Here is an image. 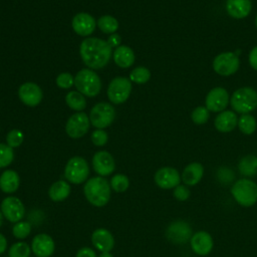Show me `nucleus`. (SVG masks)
Wrapping results in <instances>:
<instances>
[{"instance_id": "1", "label": "nucleus", "mask_w": 257, "mask_h": 257, "mask_svg": "<svg viewBox=\"0 0 257 257\" xmlns=\"http://www.w3.org/2000/svg\"><path fill=\"white\" fill-rule=\"evenodd\" d=\"M79 53L83 63L93 70L103 68L108 63L112 50L105 40L87 37L81 41Z\"/></svg>"}, {"instance_id": "2", "label": "nucleus", "mask_w": 257, "mask_h": 257, "mask_svg": "<svg viewBox=\"0 0 257 257\" xmlns=\"http://www.w3.org/2000/svg\"><path fill=\"white\" fill-rule=\"evenodd\" d=\"M83 193L86 200L95 207L106 205L110 199V185L103 177H92L86 181Z\"/></svg>"}, {"instance_id": "3", "label": "nucleus", "mask_w": 257, "mask_h": 257, "mask_svg": "<svg viewBox=\"0 0 257 257\" xmlns=\"http://www.w3.org/2000/svg\"><path fill=\"white\" fill-rule=\"evenodd\" d=\"M231 195L242 207H252L257 203V184L248 178H241L231 186Z\"/></svg>"}, {"instance_id": "4", "label": "nucleus", "mask_w": 257, "mask_h": 257, "mask_svg": "<svg viewBox=\"0 0 257 257\" xmlns=\"http://www.w3.org/2000/svg\"><path fill=\"white\" fill-rule=\"evenodd\" d=\"M74 85L80 93L85 96H96L101 89V81L95 71L90 68L79 70L74 76Z\"/></svg>"}, {"instance_id": "5", "label": "nucleus", "mask_w": 257, "mask_h": 257, "mask_svg": "<svg viewBox=\"0 0 257 257\" xmlns=\"http://www.w3.org/2000/svg\"><path fill=\"white\" fill-rule=\"evenodd\" d=\"M230 104L236 112L249 113L257 107V91L248 86L240 87L233 92Z\"/></svg>"}, {"instance_id": "6", "label": "nucleus", "mask_w": 257, "mask_h": 257, "mask_svg": "<svg viewBox=\"0 0 257 257\" xmlns=\"http://www.w3.org/2000/svg\"><path fill=\"white\" fill-rule=\"evenodd\" d=\"M89 176V166L82 157H72L66 163L64 168L65 179L75 185L82 184Z\"/></svg>"}, {"instance_id": "7", "label": "nucleus", "mask_w": 257, "mask_h": 257, "mask_svg": "<svg viewBox=\"0 0 257 257\" xmlns=\"http://www.w3.org/2000/svg\"><path fill=\"white\" fill-rule=\"evenodd\" d=\"M90 123L96 128H105L109 126L115 118V109L108 102L96 103L89 112Z\"/></svg>"}, {"instance_id": "8", "label": "nucleus", "mask_w": 257, "mask_h": 257, "mask_svg": "<svg viewBox=\"0 0 257 257\" xmlns=\"http://www.w3.org/2000/svg\"><path fill=\"white\" fill-rule=\"evenodd\" d=\"M132 81L123 76H116L108 84L107 97L115 104L123 103L131 95Z\"/></svg>"}, {"instance_id": "9", "label": "nucleus", "mask_w": 257, "mask_h": 257, "mask_svg": "<svg viewBox=\"0 0 257 257\" xmlns=\"http://www.w3.org/2000/svg\"><path fill=\"white\" fill-rule=\"evenodd\" d=\"M166 238L174 244H186L193 235V229L190 223L185 220H175L171 222L165 232Z\"/></svg>"}, {"instance_id": "10", "label": "nucleus", "mask_w": 257, "mask_h": 257, "mask_svg": "<svg viewBox=\"0 0 257 257\" xmlns=\"http://www.w3.org/2000/svg\"><path fill=\"white\" fill-rule=\"evenodd\" d=\"M240 66L239 56L231 51L218 54L213 60L214 71L222 76H229L235 73Z\"/></svg>"}, {"instance_id": "11", "label": "nucleus", "mask_w": 257, "mask_h": 257, "mask_svg": "<svg viewBox=\"0 0 257 257\" xmlns=\"http://www.w3.org/2000/svg\"><path fill=\"white\" fill-rule=\"evenodd\" d=\"M89 126V116L85 112L77 111L67 119L65 124V132L71 139H79L88 132Z\"/></svg>"}, {"instance_id": "12", "label": "nucleus", "mask_w": 257, "mask_h": 257, "mask_svg": "<svg viewBox=\"0 0 257 257\" xmlns=\"http://www.w3.org/2000/svg\"><path fill=\"white\" fill-rule=\"evenodd\" d=\"M3 217L11 223L19 222L25 215V208L19 198L14 196L6 197L1 203Z\"/></svg>"}, {"instance_id": "13", "label": "nucleus", "mask_w": 257, "mask_h": 257, "mask_svg": "<svg viewBox=\"0 0 257 257\" xmlns=\"http://www.w3.org/2000/svg\"><path fill=\"white\" fill-rule=\"evenodd\" d=\"M230 102L229 93L224 87H214L206 95L205 106L209 111L221 112L225 110L228 103Z\"/></svg>"}, {"instance_id": "14", "label": "nucleus", "mask_w": 257, "mask_h": 257, "mask_svg": "<svg viewBox=\"0 0 257 257\" xmlns=\"http://www.w3.org/2000/svg\"><path fill=\"white\" fill-rule=\"evenodd\" d=\"M156 185L164 190L176 188L181 183V175L179 171L173 167H163L159 169L154 176Z\"/></svg>"}, {"instance_id": "15", "label": "nucleus", "mask_w": 257, "mask_h": 257, "mask_svg": "<svg viewBox=\"0 0 257 257\" xmlns=\"http://www.w3.org/2000/svg\"><path fill=\"white\" fill-rule=\"evenodd\" d=\"M189 243L192 251L199 256L210 254L214 247V240L211 234L204 230L193 233Z\"/></svg>"}, {"instance_id": "16", "label": "nucleus", "mask_w": 257, "mask_h": 257, "mask_svg": "<svg viewBox=\"0 0 257 257\" xmlns=\"http://www.w3.org/2000/svg\"><path fill=\"white\" fill-rule=\"evenodd\" d=\"M18 96L20 100L28 106L38 105L43 97L41 87L35 82H24L18 89Z\"/></svg>"}, {"instance_id": "17", "label": "nucleus", "mask_w": 257, "mask_h": 257, "mask_svg": "<svg viewBox=\"0 0 257 257\" xmlns=\"http://www.w3.org/2000/svg\"><path fill=\"white\" fill-rule=\"evenodd\" d=\"M92 168L98 176L105 177L114 171L115 162L113 157L108 152L99 151L96 152L92 157Z\"/></svg>"}, {"instance_id": "18", "label": "nucleus", "mask_w": 257, "mask_h": 257, "mask_svg": "<svg viewBox=\"0 0 257 257\" xmlns=\"http://www.w3.org/2000/svg\"><path fill=\"white\" fill-rule=\"evenodd\" d=\"M71 26L73 31L79 36H88L94 31L96 21L90 14L80 12L73 16Z\"/></svg>"}, {"instance_id": "19", "label": "nucleus", "mask_w": 257, "mask_h": 257, "mask_svg": "<svg viewBox=\"0 0 257 257\" xmlns=\"http://www.w3.org/2000/svg\"><path fill=\"white\" fill-rule=\"evenodd\" d=\"M54 248L53 239L45 233L34 236L31 243V250L36 257H50L54 252Z\"/></svg>"}, {"instance_id": "20", "label": "nucleus", "mask_w": 257, "mask_h": 257, "mask_svg": "<svg viewBox=\"0 0 257 257\" xmlns=\"http://www.w3.org/2000/svg\"><path fill=\"white\" fill-rule=\"evenodd\" d=\"M203 176H204L203 165L198 162H193L184 168L181 174V180L184 183V185L188 187H193L199 184Z\"/></svg>"}, {"instance_id": "21", "label": "nucleus", "mask_w": 257, "mask_h": 257, "mask_svg": "<svg viewBox=\"0 0 257 257\" xmlns=\"http://www.w3.org/2000/svg\"><path fill=\"white\" fill-rule=\"evenodd\" d=\"M91 242L92 245L100 252H109L114 246L112 234L104 228H98L93 231L91 235Z\"/></svg>"}, {"instance_id": "22", "label": "nucleus", "mask_w": 257, "mask_h": 257, "mask_svg": "<svg viewBox=\"0 0 257 257\" xmlns=\"http://www.w3.org/2000/svg\"><path fill=\"white\" fill-rule=\"evenodd\" d=\"M225 8L231 17L243 19L250 14L252 2L251 0H226Z\"/></svg>"}, {"instance_id": "23", "label": "nucleus", "mask_w": 257, "mask_h": 257, "mask_svg": "<svg viewBox=\"0 0 257 257\" xmlns=\"http://www.w3.org/2000/svg\"><path fill=\"white\" fill-rule=\"evenodd\" d=\"M238 124L237 114L233 110L221 111L214 120V125L217 131L221 133H229L233 131Z\"/></svg>"}, {"instance_id": "24", "label": "nucleus", "mask_w": 257, "mask_h": 257, "mask_svg": "<svg viewBox=\"0 0 257 257\" xmlns=\"http://www.w3.org/2000/svg\"><path fill=\"white\" fill-rule=\"evenodd\" d=\"M112 57L114 63L120 68H127L135 62L134 50L126 45L116 47L114 51H112Z\"/></svg>"}, {"instance_id": "25", "label": "nucleus", "mask_w": 257, "mask_h": 257, "mask_svg": "<svg viewBox=\"0 0 257 257\" xmlns=\"http://www.w3.org/2000/svg\"><path fill=\"white\" fill-rule=\"evenodd\" d=\"M20 185L19 175L13 170H6L0 176V189L5 194L16 192Z\"/></svg>"}, {"instance_id": "26", "label": "nucleus", "mask_w": 257, "mask_h": 257, "mask_svg": "<svg viewBox=\"0 0 257 257\" xmlns=\"http://www.w3.org/2000/svg\"><path fill=\"white\" fill-rule=\"evenodd\" d=\"M238 171L248 179L257 176V156L246 155L242 157L238 163Z\"/></svg>"}, {"instance_id": "27", "label": "nucleus", "mask_w": 257, "mask_h": 257, "mask_svg": "<svg viewBox=\"0 0 257 257\" xmlns=\"http://www.w3.org/2000/svg\"><path fill=\"white\" fill-rule=\"evenodd\" d=\"M70 194V186L66 181L59 180L53 183L49 190L48 196L53 202H61L64 201Z\"/></svg>"}, {"instance_id": "28", "label": "nucleus", "mask_w": 257, "mask_h": 257, "mask_svg": "<svg viewBox=\"0 0 257 257\" xmlns=\"http://www.w3.org/2000/svg\"><path fill=\"white\" fill-rule=\"evenodd\" d=\"M66 104L75 111H81L86 106V100L82 93L79 91H70L65 95Z\"/></svg>"}, {"instance_id": "29", "label": "nucleus", "mask_w": 257, "mask_h": 257, "mask_svg": "<svg viewBox=\"0 0 257 257\" xmlns=\"http://www.w3.org/2000/svg\"><path fill=\"white\" fill-rule=\"evenodd\" d=\"M96 25L103 33L106 34H112L118 29V21L110 15H103L99 17L96 21Z\"/></svg>"}, {"instance_id": "30", "label": "nucleus", "mask_w": 257, "mask_h": 257, "mask_svg": "<svg viewBox=\"0 0 257 257\" xmlns=\"http://www.w3.org/2000/svg\"><path fill=\"white\" fill-rule=\"evenodd\" d=\"M237 125L244 135H252L257 128V121L253 115L245 113L238 118Z\"/></svg>"}, {"instance_id": "31", "label": "nucleus", "mask_w": 257, "mask_h": 257, "mask_svg": "<svg viewBox=\"0 0 257 257\" xmlns=\"http://www.w3.org/2000/svg\"><path fill=\"white\" fill-rule=\"evenodd\" d=\"M150 78L151 71L145 66H138L130 72V80L138 84H144L148 82Z\"/></svg>"}, {"instance_id": "32", "label": "nucleus", "mask_w": 257, "mask_h": 257, "mask_svg": "<svg viewBox=\"0 0 257 257\" xmlns=\"http://www.w3.org/2000/svg\"><path fill=\"white\" fill-rule=\"evenodd\" d=\"M109 185L112 188V190L115 191L116 193H122L127 190L130 186V181L125 175L116 174L111 177Z\"/></svg>"}, {"instance_id": "33", "label": "nucleus", "mask_w": 257, "mask_h": 257, "mask_svg": "<svg viewBox=\"0 0 257 257\" xmlns=\"http://www.w3.org/2000/svg\"><path fill=\"white\" fill-rule=\"evenodd\" d=\"M31 248L25 242H16L9 248V257H29Z\"/></svg>"}, {"instance_id": "34", "label": "nucleus", "mask_w": 257, "mask_h": 257, "mask_svg": "<svg viewBox=\"0 0 257 257\" xmlns=\"http://www.w3.org/2000/svg\"><path fill=\"white\" fill-rule=\"evenodd\" d=\"M14 159V152L8 145L0 143V169L8 167Z\"/></svg>"}, {"instance_id": "35", "label": "nucleus", "mask_w": 257, "mask_h": 257, "mask_svg": "<svg viewBox=\"0 0 257 257\" xmlns=\"http://www.w3.org/2000/svg\"><path fill=\"white\" fill-rule=\"evenodd\" d=\"M31 232V225L28 222L19 221L12 227V234L17 239H25Z\"/></svg>"}, {"instance_id": "36", "label": "nucleus", "mask_w": 257, "mask_h": 257, "mask_svg": "<svg viewBox=\"0 0 257 257\" xmlns=\"http://www.w3.org/2000/svg\"><path fill=\"white\" fill-rule=\"evenodd\" d=\"M209 116H210V111L206 106H203V105L197 106L191 113V118L193 122H195L196 124L206 123L209 119Z\"/></svg>"}, {"instance_id": "37", "label": "nucleus", "mask_w": 257, "mask_h": 257, "mask_svg": "<svg viewBox=\"0 0 257 257\" xmlns=\"http://www.w3.org/2000/svg\"><path fill=\"white\" fill-rule=\"evenodd\" d=\"M23 141H24V135L20 130H17V128L11 130L10 132H8L6 136V143L12 149L19 147L23 143Z\"/></svg>"}, {"instance_id": "38", "label": "nucleus", "mask_w": 257, "mask_h": 257, "mask_svg": "<svg viewBox=\"0 0 257 257\" xmlns=\"http://www.w3.org/2000/svg\"><path fill=\"white\" fill-rule=\"evenodd\" d=\"M56 84L58 87L63 89L70 88L72 85H74V77L69 72L59 73L56 77Z\"/></svg>"}, {"instance_id": "39", "label": "nucleus", "mask_w": 257, "mask_h": 257, "mask_svg": "<svg viewBox=\"0 0 257 257\" xmlns=\"http://www.w3.org/2000/svg\"><path fill=\"white\" fill-rule=\"evenodd\" d=\"M91 141H92V144L95 145L96 147H102L107 143L108 135L104 130L97 128L92 132Z\"/></svg>"}, {"instance_id": "40", "label": "nucleus", "mask_w": 257, "mask_h": 257, "mask_svg": "<svg viewBox=\"0 0 257 257\" xmlns=\"http://www.w3.org/2000/svg\"><path fill=\"white\" fill-rule=\"evenodd\" d=\"M173 195H174V198L180 202H185L187 201L190 196H191V191L189 189L188 186L186 185H178L176 188H174V191H173Z\"/></svg>"}, {"instance_id": "41", "label": "nucleus", "mask_w": 257, "mask_h": 257, "mask_svg": "<svg viewBox=\"0 0 257 257\" xmlns=\"http://www.w3.org/2000/svg\"><path fill=\"white\" fill-rule=\"evenodd\" d=\"M106 42L108 43V45L111 47V48H116L118 46H120V43H121V37L119 34L117 33H112L108 36Z\"/></svg>"}, {"instance_id": "42", "label": "nucleus", "mask_w": 257, "mask_h": 257, "mask_svg": "<svg viewBox=\"0 0 257 257\" xmlns=\"http://www.w3.org/2000/svg\"><path fill=\"white\" fill-rule=\"evenodd\" d=\"M248 60H249L250 66H251L254 70H257V46H254V47L251 49V51L249 52Z\"/></svg>"}, {"instance_id": "43", "label": "nucleus", "mask_w": 257, "mask_h": 257, "mask_svg": "<svg viewBox=\"0 0 257 257\" xmlns=\"http://www.w3.org/2000/svg\"><path fill=\"white\" fill-rule=\"evenodd\" d=\"M75 257H96L95 252L88 247H83L80 248L77 252H76V256Z\"/></svg>"}, {"instance_id": "44", "label": "nucleus", "mask_w": 257, "mask_h": 257, "mask_svg": "<svg viewBox=\"0 0 257 257\" xmlns=\"http://www.w3.org/2000/svg\"><path fill=\"white\" fill-rule=\"evenodd\" d=\"M7 248V240L6 238L4 237V235H2L0 233V254L4 253V251L6 250Z\"/></svg>"}, {"instance_id": "45", "label": "nucleus", "mask_w": 257, "mask_h": 257, "mask_svg": "<svg viewBox=\"0 0 257 257\" xmlns=\"http://www.w3.org/2000/svg\"><path fill=\"white\" fill-rule=\"evenodd\" d=\"M99 257H113V255L110 252H102Z\"/></svg>"}, {"instance_id": "46", "label": "nucleus", "mask_w": 257, "mask_h": 257, "mask_svg": "<svg viewBox=\"0 0 257 257\" xmlns=\"http://www.w3.org/2000/svg\"><path fill=\"white\" fill-rule=\"evenodd\" d=\"M2 223H3V214H2V212H1V210H0V227H1Z\"/></svg>"}, {"instance_id": "47", "label": "nucleus", "mask_w": 257, "mask_h": 257, "mask_svg": "<svg viewBox=\"0 0 257 257\" xmlns=\"http://www.w3.org/2000/svg\"><path fill=\"white\" fill-rule=\"evenodd\" d=\"M255 25H256V28H257V14H256V17H255Z\"/></svg>"}]
</instances>
